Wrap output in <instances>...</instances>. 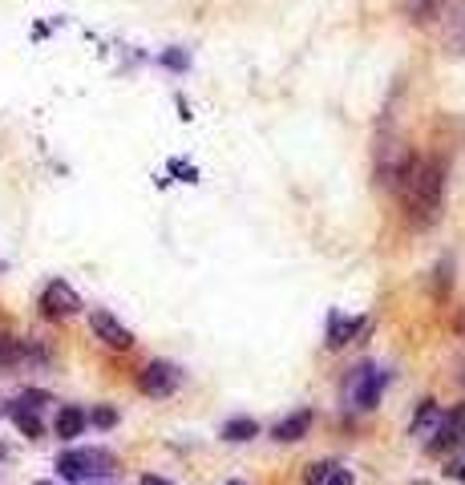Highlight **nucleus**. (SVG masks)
I'll return each mask as SVG.
<instances>
[{"mask_svg": "<svg viewBox=\"0 0 465 485\" xmlns=\"http://www.w3.org/2000/svg\"><path fill=\"white\" fill-rule=\"evenodd\" d=\"M397 194H401L408 227L413 231L433 227L445 211V162H437V158H417L413 174H408Z\"/></svg>", "mask_w": 465, "mask_h": 485, "instance_id": "nucleus-1", "label": "nucleus"}, {"mask_svg": "<svg viewBox=\"0 0 465 485\" xmlns=\"http://www.w3.org/2000/svg\"><path fill=\"white\" fill-rule=\"evenodd\" d=\"M417 154L408 150L397 134H377V150H372V179H377L385 191H401L405 179L413 174Z\"/></svg>", "mask_w": 465, "mask_h": 485, "instance_id": "nucleus-2", "label": "nucleus"}, {"mask_svg": "<svg viewBox=\"0 0 465 485\" xmlns=\"http://www.w3.org/2000/svg\"><path fill=\"white\" fill-rule=\"evenodd\" d=\"M57 473H61V481L109 478V473H118V457L109 449H69L57 457Z\"/></svg>", "mask_w": 465, "mask_h": 485, "instance_id": "nucleus-3", "label": "nucleus"}, {"mask_svg": "<svg viewBox=\"0 0 465 485\" xmlns=\"http://www.w3.org/2000/svg\"><path fill=\"white\" fill-rule=\"evenodd\" d=\"M179 385H182V368L179 364H170V360H150L142 372H138V388H142L146 397H170V393H179Z\"/></svg>", "mask_w": 465, "mask_h": 485, "instance_id": "nucleus-4", "label": "nucleus"}, {"mask_svg": "<svg viewBox=\"0 0 465 485\" xmlns=\"http://www.w3.org/2000/svg\"><path fill=\"white\" fill-rule=\"evenodd\" d=\"M385 372L372 368V364H360L356 372L348 377V397L356 408H377L380 405V393H385Z\"/></svg>", "mask_w": 465, "mask_h": 485, "instance_id": "nucleus-5", "label": "nucleus"}, {"mask_svg": "<svg viewBox=\"0 0 465 485\" xmlns=\"http://www.w3.org/2000/svg\"><path fill=\"white\" fill-rule=\"evenodd\" d=\"M41 312L49 315V320H69V315L81 312V295L73 292L65 279H53V284L41 292Z\"/></svg>", "mask_w": 465, "mask_h": 485, "instance_id": "nucleus-6", "label": "nucleus"}, {"mask_svg": "<svg viewBox=\"0 0 465 485\" xmlns=\"http://www.w3.org/2000/svg\"><path fill=\"white\" fill-rule=\"evenodd\" d=\"M461 441H465V405H458L453 413H441V421H437V428L429 433L425 449L437 457V453H450L453 445H461Z\"/></svg>", "mask_w": 465, "mask_h": 485, "instance_id": "nucleus-7", "label": "nucleus"}, {"mask_svg": "<svg viewBox=\"0 0 465 485\" xmlns=\"http://www.w3.org/2000/svg\"><path fill=\"white\" fill-rule=\"evenodd\" d=\"M89 328L93 335H98L101 344H109V348H118V352H126V348H134V332L126 328L118 315H109V312H89Z\"/></svg>", "mask_w": 465, "mask_h": 485, "instance_id": "nucleus-8", "label": "nucleus"}, {"mask_svg": "<svg viewBox=\"0 0 465 485\" xmlns=\"http://www.w3.org/2000/svg\"><path fill=\"white\" fill-rule=\"evenodd\" d=\"M308 433H312V413H308V408H300V413L284 417V421H279V425L272 428V437H275V441H284V445L304 441Z\"/></svg>", "mask_w": 465, "mask_h": 485, "instance_id": "nucleus-9", "label": "nucleus"}, {"mask_svg": "<svg viewBox=\"0 0 465 485\" xmlns=\"http://www.w3.org/2000/svg\"><path fill=\"white\" fill-rule=\"evenodd\" d=\"M8 417H13V425L21 428L25 437H45V425H41V408H33V405H25V400H13L8 405Z\"/></svg>", "mask_w": 465, "mask_h": 485, "instance_id": "nucleus-10", "label": "nucleus"}, {"mask_svg": "<svg viewBox=\"0 0 465 485\" xmlns=\"http://www.w3.org/2000/svg\"><path fill=\"white\" fill-rule=\"evenodd\" d=\"M441 36H445V49H450V57H465V5L453 16H445Z\"/></svg>", "mask_w": 465, "mask_h": 485, "instance_id": "nucleus-11", "label": "nucleus"}, {"mask_svg": "<svg viewBox=\"0 0 465 485\" xmlns=\"http://www.w3.org/2000/svg\"><path fill=\"white\" fill-rule=\"evenodd\" d=\"M86 408H78V405H65L61 408V413H57V425H53V428H57V437H61V441H73V437H81V433H86Z\"/></svg>", "mask_w": 465, "mask_h": 485, "instance_id": "nucleus-12", "label": "nucleus"}, {"mask_svg": "<svg viewBox=\"0 0 465 485\" xmlns=\"http://www.w3.org/2000/svg\"><path fill=\"white\" fill-rule=\"evenodd\" d=\"M445 13V0H405V16L413 25H433Z\"/></svg>", "mask_w": 465, "mask_h": 485, "instance_id": "nucleus-13", "label": "nucleus"}, {"mask_svg": "<svg viewBox=\"0 0 465 485\" xmlns=\"http://www.w3.org/2000/svg\"><path fill=\"white\" fill-rule=\"evenodd\" d=\"M360 328H365V320H332V328H328V348H344V344L352 340Z\"/></svg>", "mask_w": 465, "mask_h": 485, "instance_id": "nucleus-14", "label": "nucleus"}, {"mask_svg": "<svg viewBox=\"0 0 465 485\" xmlns=\"http://www.w3.org/2000/svg\"><path fill=\"white\" fill-rule=\"evenodd\" d=\"M255 433H259V425L251 421V417H231V421L222 425V441H251Z\"/></svg>", "mask_w": 465, "mask_h": 485, "instance_id": "nucleus-15", "label": "nucleus"}, {"mask_svg": "<svg viewBox=\"0 0 465 485\" xmlns=\"http://www.w3.org/2000/svg\"><path fill=\"white\" fill-rule=\"evenodd\" d=\"M437 421H441V408H437L433 400H421V413H417V421L408 428H413V433H433Z\"/></svg>", "mask_w": 465, "mask_h": 485, "instance_id": "nucleus-16", "label": "nucleus"}, {"mask_svg": "<svg viewBox=\"0 0 465 485\" xmlns=\"http://www.w3.org/2000/svg\"><path fill=\"white\" fill-rule=\"evenodd\" d=\"M332 470H336V465H332V461H315V465H308V473H304V481H308V485H324V481H328V473Z\"/></svg>", "mask_w": 465, "mask_h": 485, "instance_id": "nucleus-17", "label": "nucleus"}, {"mask_svg": "<svg viewBox=\"0 0 465 485\" xmlns=\"http://www.w3.org/2000/svg\"><path fill=\"white\" fill-rule=\"evenodd\" d=\"M86 421H93L98 428H114V425H118V413H114L109 405H101V408H93V413L86 417Z\"/></svg>", "mask_w": 465, "mask_h": 485, "instance_id": "nucleus-18", "label": "nucleus"}, {"mask_svg": "<svg viewBox=\"0 0 465 485\" xmlns=\"http://www.w3.org/2000/svg\"><path fill=\"white\" fill-rule=\"evenodd\" d=\"M450 272H453V263L450 259H441V263H437V295H450Z\"/></svg>", "mask_w": 465, "mask_h": 485, "instance_id": "nucleus-19", "label": "nucleus"}, {"mask_svg": "<svg viewBox=\"0 0 465 485\" xmlns=\"http://www.w3.org/2000/svg\"><path fill=\"white\" fill-rule=\"evenodd\" d=\"M324 485H352V473H348V470H332Z\"/></svg>", "mask_w": 465, "mask_h": 485, "instance_id": "nucleus-20", "label": "nucleus"}, {"mask_svg": "<svg viewBox=\"0 0 465 485\" xmlns=\"http://www.w3.org/2000/svg\"><path fill=\"white\" fill-rule=\"evenodd\" d=\"M166 65H174V69H186V57H179V53H166Z\"/></svg>", "mask_w": 465, "mask_h": 485, "instance_id": "nucleus-21", "label": "nucleus"}, {"mask_svg": "<svg viewBox=\"0 0 465 485\" xmlns=\"http://www.w3.org/2000/svg\"><path fill=\"white\" fill-rule=\"evenodd\" d=\"M142 485H174V481H166V478H154V473H146Z\"/></svg>", "mask_w": 465, "mask_h": 485, "instance_id": "nucleus-22", "label": "nucleus"}, {"mask_svg": "<svg viewBox=\"0 0 465 485\" xmlns=\"http://www.w3.org/2000/svg\"><path fill=\"white\" fill-rule=\"evenodd\" d=\"M453 328H458V332L465 335V312H458V320H453Z\"/></svg>", "mask_w": 465, "mask_h": 485, "instance_id": "nucleus-23", "label": "nucleus"}, {"mask_svg": "<svg viewBox=\"0 0 465 485\" xmlns=\"http://www.w3.org/2000/svg\"><path fill=\"white\" fill-rule=\"evenodd\" d=\"M458 380H461V388H465V356L458 360Z\"/></svg>", "mask_w": 465, "mask_h": 485, "instance_id": "nucleus-24", "label": "nucleus"}, {"mask_svg": "<svg viewBox=\"0 0 465 485\" xmlns=\"http://www.w3.org/2000/svg\"><path fill=\"white\" fill-rule=\"evenodd\" d=\"M453 478H458V481H465V465H458V470H453Z\"/></svg>", "mask_w": 465, "mask_h": 485, "instance_id": "nucleus-25", "label": "nucleus"}, {"mask_svg": "<svg viewBox=\"0 0 465 485\" xmlns=\"http://www.w3.org/2000/svg\"><path fill=\"white\" fill-rule=\"evenodd\" d=\"M36 485H57V481H36Z\"/></svg>", "mask_w": 465, "mask_h": 485, "instance_id": "nucleus-26", "label": "nucleus"}, {"mask_svg": "<svg viewBox=\"0 0 465 485\" xmlns=\"http://www.w3.org/2000/svg\"><path fill=\"white\" fill-rule=\"evenodd\" d=\"M227 485H243V481H227Z\"/></svg>", "mask_w": 465, "mask_h": 485, "instance_id": "nucleus-27", "label": "nucleus"}]
</instances>
